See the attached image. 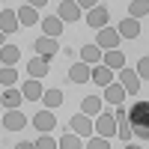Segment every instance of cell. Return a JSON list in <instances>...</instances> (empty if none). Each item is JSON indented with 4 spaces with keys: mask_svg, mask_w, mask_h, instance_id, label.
Returning <instances> with one entry per match:
<instances>
[{
    "mask_svg": "<svg viewBox=\"0 0 149 149\" xmlns=\"http://www.w3.org/2000/svg\"><path fill=\"white\" fill-rule=\"evenodd\" d=\"M125 119H128V125H131V134L149 137V102H134L125 110Z\"/></svg>",
    "mask_w": 149,
    "mask_h": 149,
    "instance_id": "1",
    "label": "cell"
},
{
    "mask_svg": "<svg viewBox=\"0 0 149 149\" xmlns=\"http://www.w3.org/2000/svg\"><path fill=\"white\" fill-rule=\"evenodd\" d=\"M36 54H39L45 63H51V57L54 54H60V45H57V39H48V36H42V39H36Z\"/></svg>",
    "mask_w": 149,
    "mask_h": 149,
    "instance_id": "2",
    "label": "cell"
},
{
    "mask_svg": "<svg viewBox=\"0 0 149 149\" xmlns=\"http://www.w3.org/2000/svg\"><path fill=\"white\" fill-rule=\"evenodd\" d=\"M54 125H57V119H54V113H51V110H39V113L33 116V128H39L42 134L54 131Z\"/></svg>",
    "mask_w": 149,
    "mask_h": 149,
    "instance_id": "3",
    "label": "cell"
},
{
    "mask_svg": "<svg viewBox=\"0 0 149 149\" xmlns=\"http://www.w3.org/2000/svg\"><path fill=\"white\" fill-rule=\"evenodd\" d=\"M69 125H72V134H78V137H90V134H93V122L86 119L84 113L72 116V122H69Z\"/></svg>",
    "mask_w": 149,
    "mask_h": 149,
    "instance_id": "4",
    "label": "cell"
},
{
    "mask_svg": "<svg viewBox=\"0 0 149 149\" xmlns=\"http://www.w3.org/2000/svg\"><path fill=\"white\" fill-rule=\"evenodd\" d=\"M95 128H98V134H102V137H110V134H116V119H113V113H98Z\"/></svg>",
    "mask_w": 149,
    "mask_h": 149,
    "instance_id": "5",
    "label": "cell"
},
{
    "mask_svg": "<svg viewBox=\"0 0 149 149\" xmlns=\"http://www.w3.org/2000/svg\"><path fill=\"white\" fill-rule=\"evenodd\" d=\"M119 84H122V90H125V93H137V90H140V78H137V72H134V69H122Z\"/></svg>",
    "mask_w": 149,
    "mask_h": 149,
    "instance_id": "6",
    "label": "cell"
},
{
    "mask_svg": "<svg viewBox=\"0 0 149 149\" xmlns=\"http://www.w3.org/2000/svg\"><path fill=\"white\" fill-rule=\"evenodd\" d=\"M116 45H119V33L116 30H98V48H104V51H116Z\"/></svg>",
    "mask_w": 149,
    "mask_h": 149,
    "instance_id": "7",
    "label": "cell"
},
{
    "mask_svg": "<svg viewBox=\"0 0 149 149\" xmlns=\"http://www.w3.org/2000/svg\"><path fill=\"white\" fill-rule=\"evenodd\" d=\"M86 24H90L93 30H104L107 27V9L104 6H95L90 15H86Z\"/></svg>",
    "mask_w": 149,
    "mask_h": 149,
    "instance_id": "8",
    "label": "cell"
},
{
    "mask_svg": "<svg viewBox=\"0 0 149 149\" xmlns=\"http://www.w3.org/2000/svg\"><path fill=\"white\" fill-rule=\"evenodd\" d=\"M18 30V15H15V12H12V9H3V12H0V33H15Z\"/></svg>",
    "mask_w": 149,
    "mask_h": 149,
    "instance_id": "9",
    "label": "cell"
},
{
    "mask_svg": "<svg viewBox=\"0 0 149 149\" xmlns=\"http://www.w3.org/2000/svg\"><path fill=\"white\" fill-rule=\"evenodd\" d=\"M3 125H6L9 131H21L24 125H27V116H24L21 110H9V113L3 116Z\"/></svg>",
    "mask_w": 149,
    "mask_h": 149,
    "instance_id": "10",
    "label": "cell"
},
{
    "mask_svg": "<svg viewBox=\"0 0 149 149\" xmlns=\"http://www.w3.org/2000/svg\"><path fill=\"white\" fill-rule=\"evenodd\" d=\"M90 81L98 84V86H110V84H113V74H110L107 66H95V69L90 72Z\"/></svg>",
    "mask_w": 149,
    "mask_h": 149,
    "instance_id": "11",
    "label": "cell"
},
{
    "mask_svg": "<svg viewBox=\"0 0 149 149\" xmlns=\"http://www.w3.org/2000/svg\"><path fill=\"white\" fill-rule=\"evenodd\" d=\"M60 21H78L81 18V9H78V3H72V0H63L60 3V15H57Z\"/></svg>",
    "mask_w": 149,
    "mask_h": 149,
    "instance_id": "12",
    "label": "cell"
},
{
    "mask_svg": "<svg viewBox=\"0 0 149 149\" xmlns=\"http://www.w3.org/2000/svg\"><path fill=\"white\" fill-rule=\"evenodd\" d=\"M90 66H86V63H74L72 69H69V81L72 84H84V81H90Z\"/></svg>",
    "mask_w": 149,
    "mask_h": 149,
    "instance_id": "13",
    "label": "cell"
},
{
    "mask_svg": "<svg viewBox=\"0 0 149 149\" xmlns=\"http://www.w3.org/2000/svg\"><path fill=\"white\" fill-rule=\"evenodd\" d=\"M104 54H102V48L98 45H84L81 48V63H86V66H93V63H98Z\"/></svg>",
    "mask_w": 149,
    "mask_h": 149,
    "instance_id": "14",
    "label": "cell"
},
{
    "mask_svg": "<svg viewBox=\"0 0 149 149\" xmlns=\"http://www.w3.org/2000/svg\"><path fill=\"white\" fill-rule=\"evenodd\" d=\"M21 95H24V98H30V102H39V98L45 95V90H42V84H39V81H27V84L21 86Z\"/></svg>",
    "mask_w": 149,
    "mask_h": 149,
    "instance_id": "15",
    "label": "cell"
},
{
    "mask_svg": "<svg viewBox=\"0 0 149 149\" xmlns=\"http://www.w3.org/2000/svg\"><path fill=\"white\" fill-rule=\"evenodd\" d=\"M42 30H45L48 39H57V36L63 33V21H60L57 15H51V18H45V21H42Z\"/></svg>",
    "mask_w": 149,
    "mask_h": 149,
    "instance_id": "16",
    "label": "cell"
},
{
    "mask_svg": "<svg viewBox=\"0 0 149 149\" xmlns=\"http://www.w3.org/2000/svg\"><path fill=\"white\" fill-rule=\"evenodd\" d=\"M119 39H122V36H125V39H137V33H140V24L137 21H134V18H125V21H122L119 24Z\"/></svg>",
    "mask_w": 149,
    "mask_h": 149,
    "instance_id": "17",
    "label": "cell"
},
{
    "mask_svg": "<svg viewBox=\"0 0 149 149\" xmlns=\"http://www.w3.org/2000/svg\"><path fill=\"white\" fill-rule=\"evenodd\" d=\"M104 102H113V104H122V102H125V90H122V84L104 86Z\"/></svg>",
    "mask_w": 149,
    "mask_h": 149,
    "instance_id": "18",
    "label": "cell"
},
{
    "mask_svg": "<svg viewBox=\"0 0 149 149\" xmlns=\"http://www.w3.org/2000/svg\"><path fill=\"white\" fill-rule=\"evenodd\" d=\"M18 57H21V51H18V45H3L0 48V60H3V66H15L18 63Z\"/></svg>",
    "mask_w": 149,
    "mask_h": 149,
    "instance_id": "19",
    "label": "cell"
},
{
    "mask_svg": "<svg viewBox=\"0 0 149 149\" xmlns=\"http://www.w3.org/2000/svg\"><path fill=\"white\" fill-rule=\"evenodd\" d=\"M42 104H45V110H54V107H60V104H63V90H45V95H42Z\"/></svg>",
    "mask_w": 149,
    "mask_h": 149,
    "instance_id": "20",
    "label": "cell"
},
{
    "mask_svg": "<svg viewBox=\"0 0 149 149\" xmlns=\"http://www.w3.org/2000/svg\"><path fill=\"white\" fill-rule=\"evenodd\" d=\"M27 72L33 74V81H39V78H45L48 74V63L42 57H36V60H27Z\"/></svg>",
    "mask_w": 149,
    "mask_h": 149,
    "instance_id": "21",
    "label": "cell"
},
{
    "mask_svg": "<svg viewBox=\"0 0 149 149\" xmlns=\"http://www.w3.org/2000/svg\"><path fill=\"white\" fill-rule=\"evenodd\" d=\"M102 60H104L107 69H125V54H122V51H107Z\"/></svg>",
    "mask_w": 149,
    "mask_h": 149,
    "instance_id": "22",
    "label": "cell"
},
{
    "mask_svg": "<svg viewBox=\"0 0 149 149\" xmlns=\"http://www.w3.org/2000/svg\"><path fill=\"white\" fill-rule=\"evenodd\" d=\"M15 15H18V24H24V27H30V24H36V21H39V15H36V9H30L27 3H24L18 12H15Z\"/></svg>",
    "mask_w": 149,
    "mask_h": 149,
    "instance_id": "23",
    "label": "cell"
},
{
    "mask_svg": "<svg viewBox=\"0 0 149 149\" xmlns=\"http://www.w3.org/2000/svg\"><path fill=\"white\" fill-rule=\"evenodd\" d=\"M128 12H131V18H134V21L143 18L146 12H149V0H131V3H128Z\"/></svg>",
    "mask_w": 149,
    "mask_h": 149,
    "instance_id": "24",
    "label": "cell"
},
{
    "mask_svg": "<svg viewBox=\"0 0 149 149\" xmlns=\"http://www.w3.org/2000/svg\"><path fill=\"white\" fill-rule=\"evenodd\" d=\"M21 98H24V95H21V90H6V93H3V104H6L9 110H18Z\"/></svg>",
    "mask_w": 149,
    "mask_h": 149,
    "instance_id": "25",
    "label": "cell"
},
{
    "mask_svg": "<svg viewBox=\"0 0 149 149\" xmlns=\"http://www.w3.org/2000/svg\"><path fill=\"white\" fill-rule=\"evenodd\" d=\"M81 107H84V116H90V113H98V107H102V98H98V95H86Z\"/></svg>",
    "mask_w": 149,
    "mask_h": 149,
    "instance_id": "26",
    "label": "cell"
},
{
    "mask_svg": "<svg viewBox=\"0 0 149 149\" xmlns=\"http://www.w3.org/2000/svg\"><path fill=\"white\" fill-rule=\"evenodd\" d=\"M15 81H18V72H15V69H9V66L0 69V86H6V90H9Z\"/></svg>",
    "mask_w": 149,
    "mask_h": 149,
    "instance_id": "27",
    "label": "cell"
},
{
    "mask_svg": "<svg viewBox=\"0 0 149 149\" xmlns=\"http://www.w3.org/2000/svg\"><path fill=\"white\" fill-rule=\"evenodd\" d=\"M60 149H84V146H81V137H78V134H66V137L60 140Z\"/></svg>",
    "mask_w": 149,
    "mask_h": 149,
    "instance_id": "28",
    "label": "cell"
},
{
    "mask_svg": "<svg viewBox=\"0 0 149 149\" xmlns=\"http://www.w3.org/2000/svg\"><path fill=\"white\" fill-rule=\"evenodd\" d=\"M36 149H60V143L51 137V134H42V137L36 140Z\"/></svg>",
    "mask_w": 149,
    "mask_h": 149,
    "instance_id": "29",
    "label": "cell"
},
{
    "mask_svg": "<svg viewBox=\"0 0 149 149\" xmlns=\"http://www.w3.org/2000/svg\"><path fill=\"white\" fill-rule=\"evenodd\" d=\"M116 134H119L122 140H131V137H134V134H131V125H128V119H119V122H116Z\"/></svg>",
    "mask_w": 149,
    "mask_h": 149,
    "instance_id": "30",
    "label": "cell"
},
{
    "mask_svg": "<svg viewBox=\"0 0 149 149\" xmlns=\"http://www.w3.org/2000/svg\"><path fill=\"white\" fill-rule=\"evenodd\" d=\"M86 149H110V143H107V137H90Z\"/></svg>",
    "mask_w": 149,
    "mask_h": 149,
    "instance_id": "31",
    "label": "cell"
},
{
    "mask_svg": "<svg viewBox=\"0 0 149 149\" xmlns=\"http://www.w3.org/2000/svg\"><path fill=\"white\" fill-rule=\"evenodd\" d=\"M134 72H137V78H149V54L137 63V69H134Z\"/></svg>",
    "mask_w": 149,
    "mask_h": 149,
    "instance_id": "32",
    "label": "cell"
},
{
    "mask_svg": "<svg viewBox=\"0 0 149 149\" xmlns=\"http://www.w3.org/2000/svg\"><path fill=\"white\" fill-rule=\"evenodd\" d=\"M15 149H36V143H30V140H21Z\"/></svg>",
    "mask_w": 149,
    "mask_h": 149,
    "instance_id": "33",
    "label": "cell"
},
{
    "mask_svg": "<svg viewBox=\"0 0 149 149\" xmlns=\"http://www.w3.org/2000/svg\"><path fill=\"white\" fill-rule=\"evenodd\" d=\"M27 6H30V9H39V6H48V3H45V0H30Z\"/></svg>",
    "mask_w": 149,
    "mask_h": 149,
    "instance_id": "34",
    "label": "cell"
},
{
    "mask_svg": "<svg viewBox=\"0 0 149 149\" xmlns=\"http://www.w3.org/2000/svg\"><path fill=\"white\" fill-rule=\"evenodd\" d=\"M125 149H140V146H134V143H128V146H125Z\"/></svg>",
    "mask_w": 149,
    "mask_h": 149,
    "instance_id": "35",
    "label": "cell"
},
{
    "mask_svg": "<svg viewBox=\"0 0 149 149\" xmlns=\"http://www.w3.org/2000/svg\"><path fill=\"white\" fill-rule=\"evenodd\" d=\"M0 48H3V33H0Z\"/></svg>",
    "mask_w": 149,
    "mask_h": 149,
    "instance_id": "36",
    "label": "cell"
},
{
    "mask_svg": "<svg viewBox=\"0 0 149 149\" xmlns=\"http://www.w3.org/2000/svg\"><path fill=\"white\" fill-rule=\"evenodd\" d=\"M0 119H3V116H0Z\"/></svg>",
    "mask_w": 149,
    "mask_h": 149,
    "instance_id": "37",
    "label": "cell"
},
{
    "mask_svg": "<svg viewBox=\"0 0 149 149\" xmlns=\"http://www.w3.org/2000/svg\"><path fill=\"white\" fill-rule=\"evenodd\" d=\"M0 12H3V9H0Z\"/></svg>",
    "mask_w": 149,
    "mask_h": 149,
    "instance_id": "38",
    "label": "cell"
}]
</instances>
